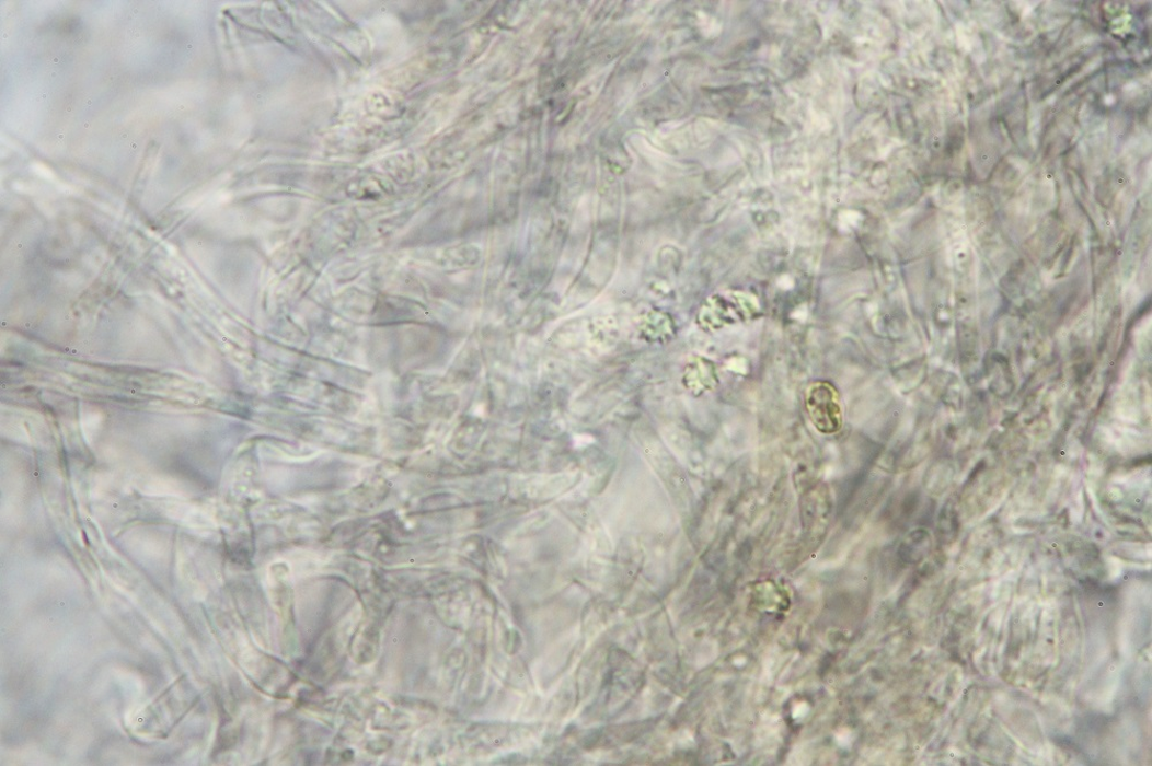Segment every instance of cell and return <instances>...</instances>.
Instances as JSON below:
<instances>
[{
    "mask_svg": "<svg viewBox=\"0 0 1152 766\" xmlns=\"http://www.w3.org/2000/svg\"><path fill=\"white\" fill-rule=\"evenodd\" d=\"M806 405L809 418L819 433L831 436L843 426V411L836 390L827 382H817L808 390Z\"/></svg>",
    "mask_w": 1152,
    "mask_h": 766,
    "instance_id": "6da1fadb",
    "label": "cell"
}]
</instances>
